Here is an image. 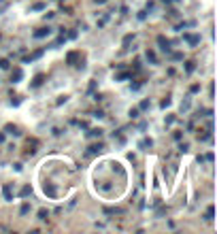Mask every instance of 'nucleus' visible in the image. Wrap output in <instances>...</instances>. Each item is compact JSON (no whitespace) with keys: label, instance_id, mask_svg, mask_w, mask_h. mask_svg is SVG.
<instances>
[{"label":"nucleus","instance_id":"20e7f679","mask_svg":"<svg viewBox=\"0 0 217 234\" xmlns=\"http://www.w3.org/2000/svg\"><path fill=\"white\" fill-rule=\"evenodd\" d=\"M45 34H49V28H41L39 32L34 34V36H36V39H41V36H45Z\"/></svg>","mask_w":217,"mask_h":234},{"label":"nucleus","instance_id":"7ed1b4c3","mask_svg":"<svg viewBox=\"0 0 217 234\" xmlns=\"http://www.w3.org/2000/svg\"><path fill=\"white\" fill-rule=\"evenodd\" d=\"M185 41H187L189 45H196V43L200 41V39H198V36H189V34H185Z\"/></svg>","mask_w":217,"mask_h":234},{"label":"nucleus","instance_id":"f03ea898","mask_svg":"<svg viewBox=\"0 0 217 234\" xmlns=\"http://www.w3.org/2000/svg\"><path fill=\"white\" fill-rule=\"evenodd\" d=\"M100 151H102V145H100V143H98V145H92V147H89V153H100Z\"/></svg>","mask_w":217,"mask_h":234},{"label":"nucleus","instance_id":"0eeeda50","mask_svg":"<svg viewBox=\"0 0 217 234\" xmlns=\"http://www.w3.org/2000/svg\"><path fill=\"white\" fill-rule=\"evenodd\" d=\"M39 217L41 219H47V211H39Z\"/></svg>","mask_w":217,"mask_h":234},{"label":"nucleus","instance_id":"39448f33","mask_svg":"<svg viewBox=\"0 0 217 234\" xmlns=\"http://www.w3.org/2000/svg\"><path fill=\"white\" fill-rule=\"evenodd\" d=\"M11 77H13V79H15V81H17V79H21V70H15V73H13V75H11Z\"/></svg>","mask_w":217,"mask_h":234},{"label":"nucleus","instance_id":"6e6552de","mask_svg":"<svg viewBox=\"0 0 217 234\" xmlns=\"http://www.w3.org/2000/svg\"><path fill=\"white\" fill-rule=\"evenodd\" d=\"M206 219H213V206H211L209 211H206Z\"/></svg>","mask_w":217,"mask_h":234},{"label":"nucleus","instance_id":"423d86ee","mask_svg":"<svg viewBox=\"0 0 217 234\" xmlns=\"http://www.w3.org/2000/svg\"><path fill=\"white\" fill-rule=\"evenodd\" d=\"M0 68H9V62L6 60H0Z\"/></svg>","mask_w":217,"mask_h":234},{"label":"nucleus","instance_id":"f257e3e1","mask_svg":"<svg viewBox=\"0 0 217 234\" xmlns=\"http://www.w3.org/2000/svg\"><path fill=\"white\" fill-rule=\"evenodd\" d=\"M158 43H160V47L164 49V51H170V43H168L164 36H158Z\"/></svg>","mask_w":217,"mask_h":234}]
</instances>
